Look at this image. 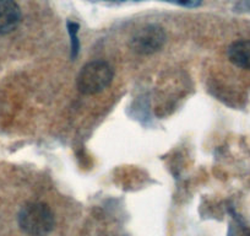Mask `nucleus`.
Wrapping results in <instances>:
<instances>
[{"label": "nucleus", "instance_id": "nucleus-1", "mask_svg": "<svg viewBox=\"0 0 250 236\" xmlns=\"http://www.w3.org/2000/svg\"><path fill=\"white\" fill-rule=\"evenodd\" d=\"M21 230L30 236H45L53 230L54 214L49 207L41 202H30L20 209L18 215Z\"/></svg>", "mask_w": 250, "mask_h": 236}, {"label": "nucleus", "instance_id": "nucleus-2", "mask_svg": "<svg viewBox=\"0 0 250 236\" xmlns=\"http://www.w3.org/2000/svg\"><path fill=\"white\" fill-rule=\"evenodd\" d=\"M114 71L104 61H95L85 64L79 73L76 85L83 95H96L107 89L113 81Z\"/></svg>", "mask_w": 250, "mask_h": 236}, {"label": "nucleus", "instance_id": "nucleus-3", "mask_svg": "<svg viewBox=\"0 0 250 236\" xmlns=\"http://www.w3.org/2000/svg\"><path fill=\"white\" fill-rule=\"evenodd\" d=\"M166 42V33L158 25H146L139 28L130 40L133 52L148 55L158 52Z\"/></svg>", "mask_w": 250, "mask_h": 236}, {"label": "nucleus", "instance_id": "nucleus-4", "mask_svg": "<svg viewBox=\"0 0 250 236\" xmlns=\"http://www.w3.org/2000/svg\"><path fill=\"white\" fill-rule=\"evenodd\" d=\"M21 9L14 0H0V35L15 31L21 23Z\"/></svg>", "mask_w": 250, "mask_h": 236}, {"label": "nucleus", "instance_id": "nucleus-5", "mask_svg": "<svg viewBox=\"0 0 250 236\" xmlns=\"http://www.w3.org/2000/svg\"><path fill=\"white\" fill-rule=\"evenodd\" d=\"M228 58L234 66L250 71V40L233 42L228 47Z\"/></svg>", "mask_w": 250, "mask_h": 236}, {"label": "nucleus", "instance_id": "nucleus-6", "mask_svg": "<svg viewBox=\"0 0 250 236\" xmlns=\"http://www.w3.org/2000/svg\"><path fill=\"white\" fill-rule=\"evenodd\" d=\"M66 27H68L69 36H70L71 40V58H76L79 54V49H80V42H79L78 32H79V24L73 23V21H68L66 24Z\"/></svg>", "mask_w": 250, "mask_h": 236}, {"label": "nucleus", "instance_id": "nucleus-7", "mask_svg": "<svg viewBox=\"0 0 250 236\" xmlns=\"http://www.w3.org/2000/svg\"><path fill=\"white\" fill-rule=\"evenodd\" d=\"M167 1H173L187 8H196L201 4V0H167Z\"/></svg>", "mask_w": 250, "mask_h": 236}, {"label": "nucleus", "instance_id": "nucleus-8", "mask_svg": "<svg viewBox=\"0 0 250 236\" xmlns=\"http://www.w3.org/2000/svg\"><path fill=\"white\" fill-rule=\"evenodd\" d=\"M104 1H114V3H125V1H141V0H104Z\"/></svg>", "mask_w": 250, "mask_h": 236}]
</instances>
